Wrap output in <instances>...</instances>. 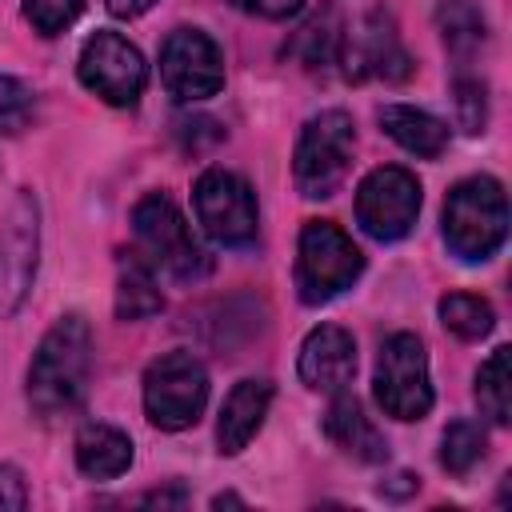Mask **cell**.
Listing matches in <instances>:
<instances>
[{
    "instance_id": "obj_1",
    "label": "cell",
    "mask_w": 512,
    "mask_h": 512,
    "mask_svg": "<svg viewBox=\"0 0 512 512\" xmlns=\"http://www.w3.org/2000/svg\"><path fill=\"white\" fill-rule=\"evenodd\" d=\"M92 376V328L80 312L60 316L32 352L28 404L40 416H60L80 404Z\"/></svg>"
},
{
    "instance_id": "obj_2",
    "label": "cell",
    "mask_w": 512,
    "mask_h": 512,
    "mask_svg": "<svg viewBox=\"0 0 512 512\" xmlns=\"http://www.w3.org/2000/svg\"><path fill=\"white\" fill-rule=\"evenodd\" d=\"M508 236V196L496 176H468L444 200V244L464 264L496 256Z\"/></svg>"
},
{
    "instance_id": "obj_3",
    "label": "cell",
    "mask_w": 512,
    "mask_h": 512,
    "mask_svg": "<svg viewBox=\"0 0 512 512\" xmlns=\"http://www.w3.org/2000/svg\"><path fill=\"white\" fill-rule=\"evenodd\" d=\"M132 236H136V252L152 268H164L172 280L192 284L212 272V256L200 248V240L192 236V224L164 192H148L132 208Z\"/></svg>"
},
{
    "instance_id": "obj_4",
    "label": "cell",
    "mask_w": 512,
    "mask_h": 512,
    "mask_svg": "<svg viewBox=\"0 0 512 512\" xmlns=\"http://www.w3.org/2000/svg\"><path fill=\"white\" fill-rule=\"evenodd\" d=\"M352 152H356V124L344 108H324L316 112L296 140V156H292V180L300 188V196L308 200H328L348 168H352Z\"/></svg>"
},
{
    "instance_id": "obj_5",
    "label": "cell",
    "mask_w": 512,
    "mask_h": 512,
    "mask_svg": "<svg viewBox=\"0 0 512 512\" xmlns=\"http://www.w3.org/2000/svg\"><path fill=\"white\" fill-rule=\"evenodd\" d=\"M364 272V252L332 220H308L296 244V292L304 304H328Z\"/></svg>"
},
{
    "instance_id": "obj_6",
    "label": "cell",
    "mask_w": 512,
    "mask_h": 512,
    "mask_svg": "<svg viewBox=\"0 0 512 512\" xmlns=\"http://www.w3.org/2000/svg\"><path fill=\"white\" fill-rule=\"evenodd\" d=\"M204 404H208V372L192 352L172 348L144 368V412L160 432L192 428Z\"/></svg>"
},
{
    "instance_id": "obj_7",
    "label": "cell",
    "mask_w": 512,
    "mask_h": 512,
    "mask_svg": "<svg viewBox=\"0 0 512 512\" xmlns=\"http://www.w3.org/2000/svg\"><path fill=\"white\" fill-rule=\"evenodd\" d=\"M376 404L392 420H424L432 412V380L428 352L416 332H392L376 356Z\"/></svg>"
},
{
    "instance_id": "obj_8",
    "label": "cell",
    "mask_w": 512,
    "mask_h": 512,
    "mask_svg": "<svg viewBox=\"0 0 512 512\" xmlns=\"http://www.w3.org/2000/svg\"><path fill=\"white\" fill-rule=\"evenodd\" d=\"M192 208L208 240L220 248H248L260 232V212H256V192L244 176L228 168H208L192 184Z\"/></svg>"
},
{
    "instance_id": "obj_9",
    "label": "cell",
    "mask_w": 512,
    "mask_h": 512,
    "mask_svg": "<svg viewBox=\"0 0 512 512\" xmlns=\"http://www.w3.org/2000/svg\"><path fill=\"white\" fill-rule=\"evenodd\" d=\"M40 264V204L20 188L0 220V320L16 316L36 284Z\"/></svg>"
},
{
    "instance_id": "obj_10",
    "label": "cell",
    "mask_w": 512,
    "mask_h": 512,
    "mask_svg": "<svg viewBox=\"0 0 512 512\" xmlns=\"http://www.w3.org/2000/svg\"><path fill=\"white\" fill-rule=\"evenodd\" d=\"M76 76H80V84H84L92 96H100L104 104L132 108V104L144 96L148 64H144L140 48L128 44L120 32L96 28V32L84 40V48H80Z\"/></svg>"
},
{
    "instance_id": "obj_11",
    "label": "cell",
    "mask_w": 512,
    "mask_h": 512,
    "mask_svg": "<svg viewBox=\"0 0 512 512\" xmlns=\"http://www.w3.org/2000/svg\"><path fill=\"white\" fill-rule=\"evenodd\" d=\"M420 216V180L400 164L372 168L356 188V224L380 240H404Z\"/></svg>"
},
{
    "instance_id": "obj_12",
    "label": "cell",
    "mask_w": 512,
    "mask_h": 512,
    "mask_svg": "<svg viewBox=\"0 0 512 512\" xmlns=\"http://www.w3.org/2000/svg\"><path fill=\"white\" fill-rule=\"evenodd\" d=\"M160 80L180 104L208 100L224 88V56L220 44L200 28L168 32L160 48Z\"/></svg>"
},
{
    "instance_id": "obj_13",
    "label": "cell",
    "mask_w": 512,
    "mask_h": 512,
    "mask_svg": "<svg viewBox=\"0 0 512 512\" xmlns=\"http://www.w3.org/2000/svg\"><path fill=\"white\" fill-rule=\"evenodd\" d=\"M340 64L352 80L376 76V80H408L412 56L396 32V20L388 12H368L356 32H344Z\"/></svg>"
},
{
    "instance_id": "obj_14",
    "label": "cell",
    "mask_w": 512,
    "mask_h": 512,
    "mask_svg": "<svg viewBox=\"0 0 512 512\" xmlns=\"http://www.w3.org/2000/svg\"><path fill=\"white\" fill-rule=\"evenodd\" d=\"M300 380L312 392H340L352 384L356 372V340L352 332H344L340 324H320L304 336L300 344V360H296Z\"/></svg>"
},
{
    "instance_id": "obj_15",
    "label": "cell",
    "mask_w": 512,
    "mask_h": 512,
    "mask_svg": "<svg viewBox=\"0 0 512 512\" xmlns=\"http://www.w3.org/2000/svg\"><path fill=\"white\" fill-rule=\"evenodd\" d=\"M272 392H276L272 380L248 376L224 396V408H220V420H216V444H220L224 456H236L252 444V436L264 428V416L272 408Z\"/></svg>"
},
{
    "instance_id": "obj_16",
    "label": "cell",
    "mask_w": 512,
    "mask_h": 512,
    "mask_svg": "<svg viewBox=\"0 0 512 512\" xmlns=\"http://www.w3.org/2000/svg\"><path fill=\"white\" fill-rule=\"evenodd\" d=\"M324 436L340 452H348L352 460H364V464H384L388 460V440L376 432V424L364 416L360 400L348 388L332 392V404L324 412Z\"/></svg>"
},
{
    "instance_id": "obj_17",
    "label": "cell",
    "mask_w": 512,
    "mask_h": 512,
    "mask_svg": "<svg viewBox=\"0 0 512 512\" xmlns=\"http://www.w3.org/2000/svg\"><path fill=\"white\" fill-rule=\"evenodd\" d=\"M132 436L120 432L116 424H84L76 432V468L92 480H116L132 468Z\"/></svg>"
},
{
    "instance_id": "obj_18",
    "label": "cell",
    "mask_w": 512,
    "mask_h": 512,
    "mask_svg": "<svg viewBox=\"0 0 512 512\" xmlns=\"http://www.w3.org/2000/svg\"><path fill=\"white\" fill-rule=\"evenodd\" d=\"M380 128L412 156H424V160H436L444 148H448V124L424 108H412V104H384L380 108Z\"/></svg>"
},
{
    "instance_id": "obj_19",
    "label": "cell",
    "mask_w": 512,
    "mask_h": 512,
    "mask_svg": "<svg viewBox=\"0 0 512 512\" xmlns=\"http://www.w3.org/2000/svg\"><path fill=\"white\" fill-rule=\"evenodd\" d=\"M164 308L160 284H156V268L136 252H120L116 256V316L120 320H148Z\"/></svg>"
},
{
    "instance_id": "obj_20",
    "label": "cell",
    "mask_w": 512,
    "mask_h": 512,
    "mask_svg": "<svg viewBox=\"0 0 512 512\" xmlns=\"http://www.w3.org/2000/svg\"><path fill=\"white\" fill-rule=\"evenodd\" d=\"M288 52L312 68V72H324L332 64H340V52H344V24H340V12L332 4H324L320 12H312L296 32H292V44Z\"/></svg>"
},
{
    "instance_id": "obj_21",
    "label": "cell",
    "mask_w": 512,
    "mask_h": 512,
    "mask_svg": "<svg viewBox=\"0 0 512 512\" xmlns=\"http://www.w3.org/2000/svg\"><path fill=\"white\" fill-rule=\"evenodd\" d=\"M436 28H440V40H444L448 56L456 60V68H468L488 40V20L472 0H440Z\"/></svg>"
},
{
    "instance_id": "obj_22",
    "label": "cell",
    "mask_w": 512,
    "mask_h": 512,
    "mask_svg": "<svg viewBox=\"0 0 512 512\" xmlns=\"http://www.w3.org/2000/svg\"><path fill=\"white\" fill-rule=\"evenodd\" d=\"M476 404L492 424L512 420V348H492V356L476 372Z\"/></svg>"
},
{
    "instance_id": "obj_23",
    "label": "cell",
    "mask_w": 512,
    "mask_h": 512,
    "mask_svg": "<svg viewBox=\"0 0 512 512\" xmlns=\"http://www.w3.org/2000/svg\"><path fill=\"white\" fill-rule=\"evenodd\" d=\"M440 324L460 340H484L496 328V312L476 292H448L440 300Z\"/></svg>"
},
{
    "instance_id": "obj_24",
    "label": "cell",
    "mask_w": 512,
    "mask_h": 512,
    "mask_svg": "<svg viewBox=\"0 0 512 512\" xmlns=\"http://www.w3.org/2000/svg\"><path fill=\"white\" fill-rule=\"evenodd\" d=\"M484 448H488V436L476 420H452L440 436V468L448 476H468L484 460Z\"/></svg>"
},
{
    "instance_id": "obj_25",
    "label": "cell",
    "mask_w": 512,
    "mask_h": 512,
    "mask_svg": "<svg viewBox=\"0 0 512 512\" xmlns=\"http://www.w3.org/2000/svg\"><path fill=\"white\" fill-rule=\"evenodd\" d=\"M452 104H456V124H460L468 136L484 132V124H488V88H484V80H480L476 72L456 68Z\"/></svg>"
},
{
    "instance_id": "obj_26",
    "label": "cell",
    "mask_w": 512,
    "mask_h": 512,
    "mask_svg": "<svg viewBox=\"0 0 512 512\" xmlns=\"http://www.w3.org/2000/svg\"><path fill=\"white\" fill-rule=\"evenodd\" d=\"M32 108H36L32 88L24 80L0 72V136H16L20 128H28Z\"/></svg>"
},
{
    "instance_id": "obj_27",
    "label": "cell",
    "mask_w": 512,
    "mask_h": 512,
    "mask_svg": "<svg viewBox=\"0 0 512 512\" xmlns=\"http://www.w3.org/2000/svg\"><path fill=\"white\" fill-rule=\"evenodd\" d=\"M80 8H84V0H24V16L40 36L64 32L80 16Z\"/></svg>"
},
{
    "instance_id": "obj_28",
    "label": "cell",
    "mask_w": 512,
    "mask_h": 512,
    "mask_svg": "<svg viewBox=\"0 0 512 512\" xmlns=\"http://www.w3.org/2000/svg\"><path fill=\"white\" fill-rule=\"evenodd\" d=\"M28 508V484L16 464H0V512H20Z\"/></svg>"
},
{
    "instance_id": "obj_29",
    "label": "cell",
    "mask_w": 512,
    "mask_h": 512,
    "mask_svg": "<svg viewBox=\"0 0 512 512\" xmlns=\"http://www.w3.org/2000/svg\"><path fill=\"white\" fill-rule=\"evenodd\" d=\"M228 4L248 16H260V20H288L304 8V0H228Z\"/></svg>"
},
{
    "instance_id": "obj_30",
    "label": "cell",
    "mask_w": 512,
    "mask_h": 512,
    "mask_svg": "<svg viewBox=\"0 0 512 512\" xmlns=\"http://www.w3.org/2000/svg\"><path fill=\"white\" fill-rule=\"evenodd\" d=\"M104 4H108L112 16H120V20H136V16H144L156 0H104Z\"/></svg>"
},
{
    "instance_id": "obj_31",
    "label": "cell",
    "mask_w": 512,
    "mask_h": 512,
    "mask_svg": "<svg viewBox=\"0 0 512 512\" xmlns=\"http://www.w3.org/2000/svg\"><path fill=\"white\" fill-rule=\"evenodd\" d=\"M140 504H160V508H168V504H188V492L180 488V484H172V488H156V492H144L140 496Z\"/></svg>"
},
{
    "instance_id": "obj_32",
    "label": "cell",
    "mask_w": 512,
    "mask_h": 512,
    "mask_svg": "<svg viewBox=\"0 0 512 512\" xmlns=\"http://www.w3.org/2000/svg\"><path fill=\"white\" fill-rule=\"evenodd\" d=\"M224 504H244L236 492H220V496H212V508H224Z\"/></svg>"
}]
</instances>
